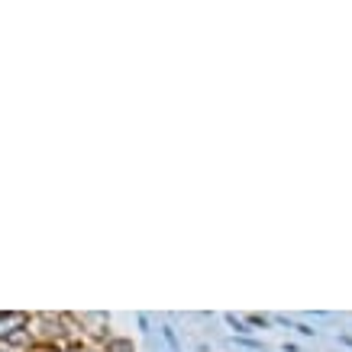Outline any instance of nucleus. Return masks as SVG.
Returning a JSON list of instances; mask_svg holds the SVG:
<instances>
[{
	"label": "nucleus",
	"mask_w": 352,
	"mask_h": 352,
	"mask_svg": "<svg viewBox=\"0 0 352 352\" xmlns=\"http://www.w3.org/2000/svg\"><path fill=\"white\" fill-rule=\"evenodd\" d=\"M16 327H26V314H3L0 317V336H13Z\"/></svg>",
	"instance_id": "nucleus-1"
},
{
	"label": "nucleus",
	"mask_w": 352,
	"mask_h": 352,
	"mask_svg": "<svg viewBox=\"0 0 352 352\" xmlns=\"http://www.w3.org/2000/svg\"><path fill=\"white\" fill-rule=\"evenodd\" d=\"M110 352H133V342H126V340H113V342H110Z\"/></svg>",
	"instance_id": "nucleus-2"
}]
</instances>
